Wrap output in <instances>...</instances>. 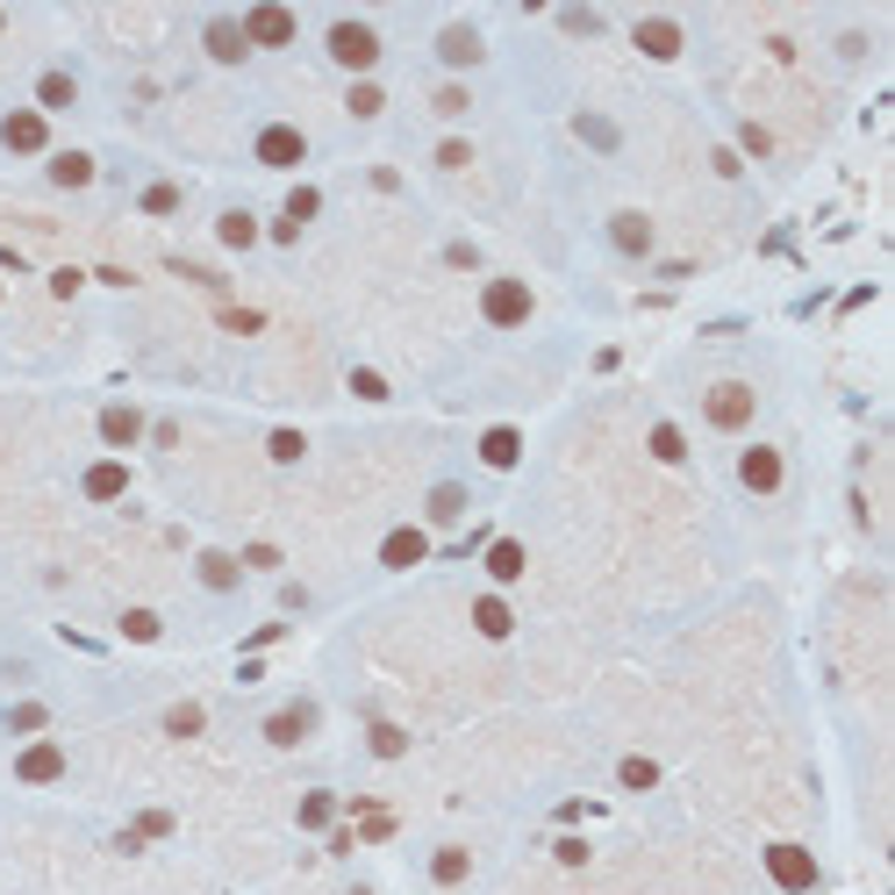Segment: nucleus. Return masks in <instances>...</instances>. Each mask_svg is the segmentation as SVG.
Segmentation results:
<instances>
[{
  "instance_id": "nucleus-40",
  "label": "nucleus",
  "mask_w": 895,
  "mask_h": 895,
  "mask_svg": "<svg viewBox=\"0 0 895 895\" xmlns=\"http://www.w3.org/2000/svg\"><path fill=\"white\" fill-rule=\"evenodd\" d=\"M437 165H445V173H459V165H473V144H466V136H451V144H437Z\"/></svg>"
},
{
  "instance_id": "nucleus-9",
  "label": "nucleus",
  "mask_w": 895,
  "mask_h": 895,
  "mask_svg": "<svg viewBox=\"0 0 895 895\" xmlns=\"http://www.w3.org/2000/svg\"><path fill=\"white\" fill-rule=\"evenodd\" d=\"M738 480H746V495H781V480H788L781 445H746L738 451Z\"/></svg>"
},
{
  "instance_id": "nucleus-47",
  "label": "nucleus",
  "mask_w": 895,
  "mask_h": 895,
  "mask_svg": "<svg viewBox=\"0 0 895 895\" xmlns=\"http://www.w3.org/2000/svg\"><path fill=\"white\" fill-rule=\"evenodd\" d=\"M352 895H373V888H352Z\"/></svg>"
},
{
  "instance_id": "nucleus-14",
  "label": "nucleus",
  "mask_w": 895,
  "mask_h": 895,
  "mask_svg": "<svg viewBox=\"0 0 895 895\" xmlns=\"http://www.w3.org/2000/svg\"><path fill=\"white\" fill-rule=\"evenodd\" d=\"M201 43H208V58H216V65H244V58H251V43H244V29H237V14H216V22L201 29Z\"/></svg>"
},
{
  "instance_id": "nucleus-27",
  "label": "nucleus",
  "mask_w": 895,
  "mask_h": 895,
  "mask_svg": "<svg viewBox=\"0 0 895 895\" xmlns=\"http://www.w3.org/2000/svg\"><path fill=\"white\" fill-rule=\"evenodd\" d=\"M573 136H581L587 150H616V144H624V136H616V123H610V115H573Z\"/></svg>"
},
{
  "instance_id": "nucleus-6",
  "label": "nucleus",
  "mask_w": 895,
  "mask_h": 895,
  "mask_svg": "<svg viewBox=\"0 0 895 895\" xmlns=\"http://www.w3.org/2000/svg\"><path fill=\"white\" fill-rule=\"evenodd\" d=\"M0 144H8L14 158H43V150H51V115L43 108H8L0 115Z\"/></svg>"
},
{
  "instance_id": "nucleus-18",
  "label": "nucleus",
  "mask_w": 895,
  "mask_h": 895,
  "mask_svg": "<svg viewBox=\"0 0 895 895\" xmlns=\"http://www.w3.org/2000/svg\"><path fill=\"white\" fill-rule=\"evenodd\" d=\"M216 244L222 251H251L258 244V216H251V208H222V216H216Z\"/></svg>"
},
{
  "instance_id": "nucleus-4",
  "label": "nucleus",
  "mask_w": 895,
  "mask_h": 895,
  "mask_svg": "<svg viewBox=\"0 0 895 895\" xmlns=\"http://www.w3.org/2000/svg\"><path fill=\"white\" fill-rule=\"evenodd\" d=\"M430 51H437V65H445V72H473V65H488V37H480V22H445Z\"/></svg>"
},
{
  "instance_id": "nucleus-46",
  "label": "nucleus",
  "mask_w": 895,
  "mask_h": 895,
  "mask_svg": "<svg viewBox=\"0 0 895 895\" xmlns=\"http://www.w3.org/2000/svg\"><path fill=\"white\" fill-rule=\"evenodd\" d=\"M0 29H8V8H0Z\"/></svg>"
},
{
  "instance_id": "nucleus-22",
  "label": "nucleus",
  "mask_w": 895,
  "mask_h": 895,
  "mask_svg": "<svg viewBox=\"0 0 895 895\" xmlns=\"http://www.w3.org/2000/svg\"><path fill=\"white\" fill-rule=\"evenodd\" d=\"M466 874H473V853H466V845H437L430 853V882L437 888H459Z\"/></svg>"
},
{
  "instance_id": "nucleus-34",
  "label": "nucleus",
  "mask_w": 895,
  "mask_h": 895,
  "mask_svg": "<svg viewBox=\"0 0 895 895\" xmlns=\"http://www.w3.org/2000/svg\"><path fill=\"white\" fill-rule=\"evenodd\" d=\"M315 216H323V194H315V187L287 194V222H294V230H301V222H315Z\"/></svg>"
},
{
  "instance_id": "nucleus-32",
  "label": "nucleus",
  "mask_w": 895,
  "mask_h": 895,
  "mask_svg": "<svg viewBox=\"0 0 895 895\" xmlns=\"http://www.w3.org/2000/svg\"><path fill=\"white\" fill-rule=\"evenodd\" d=\"M430 108L445 115V123H466V108H473V94H466V86H437V94H430Z\"/></svg>"
},
{
  "instance_id": "nucleus-25",
  "label": "nucleus",
  "mask_w": 895,
  "mask_h": 895,
  "mask_svg": "<svg viewBox=\"0 0 895 895\" xmlns=\"http://www.w3.org/2000/svg\"><path fill=\"white\" fill-rule=\"evenodd\" d=\"M516 573H523V544H516V538H495V544H488V581L509 587Z\"/></svg>"
},
{
  "instance_id": "nucleus-8",
  "label": "nucleus",
  "mask_w": 895,
  "mask_h": 895,
  "mask_svg": "<svg viewBox=\"0 0 895 895\" xmlns=\"http://www.w3.org/2000/svg\"><path fill=\"white\" fill-rule=\"evenodd\" d=\"M631 43H638L652 65H674V58L688 51V37H680L674 14H638V22H631Z\"/></svg>"
},
{
  "instance_id": "nucleus-16",
  "label": "nucleus",
  "mask_w": 895,
  "mask_h": 895,
  "mask_svg": "<svg viewBox=\"0 0 895 895\" xmlns=\"http://www.w3.org/2000/svg\"><path fill=\"white\" fill-rule=\"evenodd\" d=\"M43 179H51V187H65V194L94 187V150H58V158L43 165Z\"/></svg>"
},
{
  "instance_id": "nucleus-10",
  "label": "nucleus",
  "mask_w": 895,
  "mask_h": 895,
  "mask_svg": "<svg viewBox=\"0 0 895 895\" xmlns=\"http://www.w3.org/2000/svg\"><path fill=\"white\" fill-rule=\"evenodd\" d=\"M309 731H315V703H309V695H294L287 709H272V717H266V746H280V752H294Z\"/></svg>"
},
{
  "instance_id": "nucleus-15",
  "label": "nucleus",
  "mask_w": 895,
  "mask_h": 895,
  "mask_svg": "<svg viewBox=\"0 0 895 895\" xmlns=\"http://www.w3.org/2000/svg\"><path fill=\"white\" fill-rule=\"evenodd\" d=\"M423 552H430V530L402 523V530H387V544H381V566H387V573H402V566H416Z\"/></svg>"
},
{
  "instance_id": "nucleus-36",
  "label": "nucleus",
  "mask_w": 895,
  "mask_h": 895,
  "mask_svg": "<svg viewBox=\"0 0 895 895\" xmlns=\"http://www.w3.org/2000/svg\"><path fill=\"white\" fill-rule=\"evenodd\" d=\"M459 509H466V488H451V480H445V488L430 495V523H459Z\"/></svg>"
},
{
  "instance_id": "nucleus-44",
  "label": "nucleus",
  "mask_w": 895,
  "mask_h": 895,
  "mask_svg": "<svg viewBox=\"0 0 895 895\" xmlns=\"http://www.w3.org/2000/svg\"><path fill=\"white\" fill-rule=\"evenodd\" d=\"M237 566H280V552H272V544H244V559H237Z\"/></svg>"
},
{
  "instance_id": "nucleus-24",
  "label": "nucleus",
  "mask_w": 895,
  "mask_h": 895,
  "mask_svg": "<svg viewBox=\"0 0 895 895\" xmlns=\"http://www.w3.org/2000/svg\"><path fill=\"white\" fill-rule=\"evenodd\" d=\"M72 101H80V80H72V72H43V80H37V108L43 115L72 108Z\"/></svg>"
},
{
  "instance_id": "nucleus-29",
  "label": "nucleus",
  "mask_w": 895,
  "mask_h": 895,
  "mask_svg": "<svg viewBox=\"0 0 895 895\" xmlns=\"http://www.w3.org/2000/svg\"><path fill=\"white\" fill-rule=\"evenodd\" d=\"M652 459H659V466H688V437H680L674 423H652Z\"/></svg>"
},
{
  "instance_id": "nucleus-13",
  "label": "nucleus",
  "mask_w": 895,
  "mask_h": 895,
  "mask_svg": "<svg viewBox=\"0 0 895 895\" xmlns=\"http://www.w3.org/2000/svg\"><path fill=\"white\" fill-rule=\"evenodd\" d=\"M58 773H65V752H58L51 738H37V746H22V752H14V781L43 788V781H58Z\"/></svg>"
},
{
  "instance_id": "nucleus-45",
  "label": "nucleus",
  "mask_w": 895,
  "mask_h": 895,
  "mask_svg": "<svg viewBox=\"0 0 895 895\" xmlns=\"http://www.w3.org/2000/svg\"><path fill=\"white\" fill-rule=\"evenodd\" d=\"M14 731H43V703H22V709H14Z\"/></svg>"
},
{
  "instance_id": "nucleus-41",
  "label": "nucleus",
  "mask_w": 895,
  "mask_h": 895,
  "mask_svg": "<svg viewBox=\"0 0 895 895\" xmlns=\"http://www.w3.org/2000/svg\"><path fill=\"white\" fill-rule=\"evenodd\" d=\"M352 394H358V402H387V381H381V373H366V366H358V373H352Z\"/></svg>"
},
{
  "instance_id": "nucleus-5",
  "label": "nucleus",
  "mask_w": 895,
  "mask_h": 895,
  "mask_svg": "<svg viewBox=\"0 0 895 895\" xmlns=\"http://www.w3.org/2000/svg\"><path fill=\"white\" fill-rule=\"evenodd\" d=\"M530 309H538V294H530L523 280H488V287H480V315H488L495 330L530 323Z\"/></svg>"
},
{
  "instance_id": "nucleus-39",
  "label": "nucleus",
  "mask_w": 895,
  "mask_h": 895,
  "mask_svg": "<svg viewBox=\"0 0 895 895\" xmlns=\"http://www.w3.org/2000/svg\"><path fill=\"white\" fill-rule=\"evenodd\" d=\"M373 752H381V760H402V752H408V738L394 731V724H373Z\"/></svg>"
},
{
  "instance_id": "nucleus-37",
  "label": "nucleus",
  "mask_w": 895,
  "mask_h": 895,
  "mask_svg": "<svg viewBox=\"0 0 895 895\" xmlns=\"http://www.w3.org/2000/svg\"><path fill=\"white\" fill-rule=\"evenodd\" d=\"M173 208H179V187H173V179H150V187H144V216H173Z\"/></svg>"
},
{
  "instance_id": "nucleus-26",
  "label": "nucleus",
  "mask_w": 895,
  "mask_h": 895,
  "mask_svg": "<svg viewBox=\"0 0 895 895\" xmlns=\"http://www.w3.org/2000/svg\"><path fill=\"white\" fill-rule=\"evenodd\" d=\"M330 816H337V795H330V788H309L301 810H294V824L301 831H330Z\"/></svg>"
},
{
  "instance_id": "nucleus-17",
  "label": "nucleus",
  "mask_w": 895,
  "mask_h": 895,
  "mask_svg": "<svg viewBox=\"0 0 895 895\" xmlns=\"http://www.w3.org/2000/svg\"><path fill=\"white\" fill-rule=\"evenodd\" d=\"M80 488H86V502H115V495L129 488V466H123V459H94Z\"/></svg>"
},
{
  "instance_id": "nucleus-3",
  "label": "nucleus",
  "mask_w": 895,
  "mask_h": 895,
  "mask_svg": "<svg viewBox=\"0 0 895 895\" xmlns=\"http://www.w3.org/2000/svg\"><path fill=\"white\" fill-rule=\"evenodd\" d=\"M752 408H760V394H752L746 381H717L703 394V423H709V430H746Z\"/></svg>"
},
{
  "instance_id": "nucleus-23",
  "label": "nucleus",
  "mask_w": 895,
  "mask_h": 895,
  "mask_svg": "<svg viewBox=\"0 0 895 895\" xmlns=\"http://www.w3.org/2000/svg\"><path fill=\"white\" fill-rule=\"evenodd\" d=\"M473 631H480V638H495V645H502L509 631H516L509 602H502V595H480V602H473Z\"/></svg>"
},
{
  "instance_id": "nucleus-12",
  "label": "nucleus",
  "mask_w": 895,
  "mask_h": 895,
  "mask_svg": "<svg viewBox=\"0 0 895 895\" xmlns=\"http://www.w3.org/2000/svg\"><path fill=\"white\" fill-rule=\"evenodd\" d=\"M652 244H659V230H652V216H638V208H624V216H610V251H616V258H652Z\"/></svg>"
},
{
  "instance_id": "nucleus-38",
  "label": "nucleus",
  "mask_w": 895,
  "mask_h": 895,
  "mask_svg": "<svg viewBox=\"0 0 895 895\" xmlns=\"http://www.w3.org/2000/svg\"><path fill=\"white\" fill-rule=\"evenodd\" d=\"M352 816H358V831H366V839H387V831H394V816L381 810V802H352Z\"/></svg>"
},
{
  "instance_id": "nucleus-19",
  "label": "nucleus",
  "mask_w": 895,
  "mask_h": 895,
  "mask_svg": "<svg viewBox=\"0 0 895 895\" xmlns=\"http://www.w3.org/2000/svg\"><path fill=\"white\" fill-rule=\"evenodd\" d=\"M344 115H352V123H381V115H387V86H381V80H352Z\"/></svg>"
},
{
  "instance_id": "nucleus-11",
  "label": "nucleus",
  "mask_w": 895,
  "mask_h": 895,
  "mask_svg": "<svg viewBox=\"0 0 895 895\" xmlns=\"http://www.w3.org/2000/svg\"><path fill=\"white\" fill-rule=\"evenodd\" d=\"M767 874H773L788 895H810V888H816V860L802 853V845H767Z\"/></svg>"
},
{
  "instance_id": "nucleus-7",
  "label": "nucleus",
  "mask_w": 895,
  "mask_h": 895,
  "mask_svg": "<svg viewBox=\"0 0 895 895\" xmlns=\"http://www.w3.org/2000/svg\"><path fill=\"white\" fill-rule=\"evenodd\" d=\"M251 158L266 165V173H294V165L309 158V136H301L294 123H266V129H258V144H251Z\"/></svg>"
},
{
  "instance_id": "nucleus-42",
  "label": "nucleus",
  "mask_w": 895,
  "mask_h": 895,
  "mask_svg": "<svg viewBox=\"0 0 895 895\" xmlns=\"http://www.w3.org/2000/svg\"><path fill=\"white\" fill-rule=\"evenodd\" d=\"M559 22H566L573 37H595V29H602V14H587V8H566V14H559Z\"/></svg>"
},
{
  "instance_id": "nucleus-33",
  "label": "nucleus",
  "mask_w": 895,
  "mask_h": 895,
  "mask_svg": "<svg viewBox=\"0 0 895 895\" xmlns=\"http://www.w3.org/2000/svg\"><path fill=\"white\" fill-rule=\"evenodd\" d=\"M616 773H624V788H638V795H645V788H659V760H645V752H631Z\"/></svg>"
},
{
  "instance_id": "nucleus-2",
  "label": "nucleus",
  "mask_w": 895,
  "mask_h": 895,
  "mask_svg": "<svg viewBox=\"0 0 895 895\" xmlns=\"http://www.w3.org/2000/svg\"><path fill=\"white\" fill-rule=\"evenodd\" d=\"M237 29H244L251 51H287V43L301 37V14H294V8H280V0H251V8L237 14Z\"/></svg>"
},
{
  "instance_id": "nucleus-30",
  "label": "nucleus",
  "mask_w": 895,
  "mask_h": 895,
  "mask_svg": "<svg viewBox=\"0 0 895 895\" xmlns=\"http://www.w3.org/2000/svg\"><path fill=\"white\" fill-rule=\"evenodd\" d=\"M123 638H129V645H158V638H165L158 610H123Z\"/></svg>"
},
{
  "instance_id": "nucleus-31",
  "label": "nucleus",
  "mask_w": 895,
  "mask_h": 895,
  "mask_svg": "<svg viewBox=\"0 0 895 895\" xmlns=\"http://www.w3.org/2000/svg\"><path fill=\"white\" fill-rule=\"evenodd\" d=\"M266 451H272V466H301L309 437H301V430H272V437H266Z\"/></svg>"
},
{
  "instance_id": "nucleus-20",
  "label": "nucleus",
  "mask_w": 895,
  "mask_h": 895,
  "mask_svg": "<svg viewBox=\"0 0 895 895\" xmlns=\"http://www.w3.org/2000/svg\"><path fill=\"white\" fill-rule=\"evenodd\" d=\"M194 573H201V587H216V595H237V581H244V566H237L230 552H201Z\"/></svg>"
},
{
  "instance_id": "nucleus-43",
  "label": "nucleus",
  "mask_w": 895,
  "mask_h": 895,
  "mask_svg": "<svg viewBox=\"0 0 895 895\" xmlns=\"http://www.w3.org/2000/svg\"><path fill=\"white\" fill-rule=\"evenodd\" d=\"M738 136H746V150H752V158H767V150H773V136H767L760 123H746V129H738Z\"/></svg>"
},
{
  "instance_id": "nucleus-35",
  "label": "nucleus",
  "mask_w": 895,
  "mask_h": 895,
  "mask_svg": "<svg viewBox=\"0 0 895 895\" xmlns=\"http://www.w3.org/2000/svg\"><path fill=\"white\" fill-rule=\"evenodd\" d=\"M201 724H208V709H201V703H179V709H165V731H173V738H194Z\"/></svg>"
},
{
  "instance_id": "nucleus-28",
  "label": "nucleus",
  "mask_w": 895,
  "mask_h": 895,
  "mask_svg": "<svg viewBox=\"0 0 895 895\" xmlns=\"http://www.w3.org/2000/svg\"><path fill=\"white\" fill-rule=\"evenodd\" d=\"M516 451H523V437H516V430H488V437H480V459H488L495 473H509Z\"/></svg>"
},
{
  "instance_id": "nucleus-21",
  "label": "nucleus",
  "mask_w": 895,
  "mask_h": 895,
  "mask_svg": "<svg viewBox=\"0 0 895 895\" xmlns=\"http://www.w3.org/2000/svg\"><path fill=\"white\" fill-rule=\"evenodd\" d=\"M101 437H108V445H136V437H144V408H129V402L101 408Z\"/></svg>"
},
{
  "instance_id": "nucleus-1",
  "label": "nucleus",
  "mask_w": 895,
  "mask_h": 895,
  "mask_svg": "<svg viewBox=\"0 0 895 895\" xmlns=\"http://www.w3.org/2000/svg\"><path fill=\"white\" fill-rule=\"evenodd\" d=\"M323 58H330L337 72L373 80V72H381V58H387V43H381V29H373L366 14H337V22L323 29Z\"/></svg>"
}]
</instances>
